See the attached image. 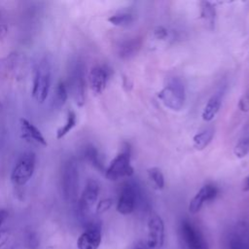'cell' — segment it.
Here are the masks:
<instances>
[{
    "label": "cell",
    "mask_w": 249,
    "mask_h": 249,
    "mask_svg": "<svg viewBox=\"0 0 249 249\" xmlns=\"http://www.w3.org/2000/svg\"><path fill=\"white\" fill-rule=\"evenodd\" d=\"M238 108L243 111V112H247L249 111V89H247V91L241 96V98L239 99L238 102Z\"/></svg>",
    "instance_id": "cell-28"
},
{
    "label": "cell",
    "mask_w": 249,
    "mask_h": 249,
    "mask_svg": "<svg viewBox=\"0 0 249 249\" xmlns=\"http://www.w3.org/2000/svg\"><path fill=\"white\" fill-rule=\"evenodd\" d=\"M102 240L101 228L97 223H90L77 239L78 249H98Z\"/></svg>",
    "instance_id": "cell-10"
},
{
    "label": "cell",
    "mask_w": 249,
    "mask_h": 249,
    "mask_svg": "<svg viewBox=\"0 0 249 249\" xmlns=\"http://www.w3.org/2000/svg\"><path fill=\"white\" fill-rule=\"evenodd\" d=\"M113 204L112 198H103L96 205V214H102L109 210Z\"/></svg>",
    "instance_id": "cell-27"
},
{
    "label": "cell",
    "mask_w": 249,
    "mask_h": 249,
    "mask_svg": "<svg viewBox=\"0 0 249 249\" xmlns=\"http://www.w3.org/2000/svg\"><path fill=\"white\" fill-rule=\"evenodd\" d=\"M135 20V16L131 12H120L112 15L108 18V21L116 26L126 27L133 23Z\"/></svg>",
    "instance_id": "cell-22"
},
{
    "label": "cell",
    "mask_w": 249,
    "mask_h": 249,
    "mask_svg": "<svg viewBox=\"0 0 249 249\" xmlns=\"http://www.w3.org/2000/svg\"><path fill=\"white\" fill-rule=\"evenodd\" d=\"M52 83V70L48 58H42L34 69L32 81V97L38 103H44L46 100Z\"/></svg>",
    "instance_id": "cell-1"
},
{
    "label": "cell",
    "mask_w": 249,
    "mask_h": 249,
    "mask_svg": "<svg viewBox=\"0 0 249 249\" xmlns=\"http://www.w3.org/2000/svg\"><path fill=\"white\" fill-rule=\"evenodd\" d=\"M149 179L153 182L154 186L158 190H161L164 187V177L161 170L159 167H150L147 169Z\"/></svg>",
    "instance_id": "cell-24"
},
{
    "label": "cell",
    "mask_w": 249,
    "mask_h": 249,
    "mask_svg": "<svg viewBox=\"0 0 249 249\" xmlns=\"http://www.w3.org/2000/svg\"><path fill=\"white\" fill-rule=\"evenodd\" d=\"M99 194V185L94 179H89L80 198V208L82 211H88L96 202Z\"/></svg>",
    "instance_id": "cell-14"
},
{
    "label": "cell",
    "mask_w": 249,
    "mask_h": 249,
    "mask_svg": "<svg viewBox=\"0 0 249 249\" xmlns=\"http://www.w3.org/2000/svg\"><path fill=\"white\" fill-rule=\"evenodd\" d=\"M8 217V212L5 209H0V227Z\"/></svg>",
    "instance_id": "cell-32"
},
{
    "label": "cell",
    "mask_w": 249,
    "mask_h": 249,
    "mask_svg": "<svg viewBox=\"0 0 249 249\" xmlns=\"http://www.w3.org/2000/svg\"><path fill=\"white\" fill-rule=\"evenodd\" d=\"M19 127H20L21 138L26 142L36 144V145H41V146L48 145L47 140L45 139L41 130L32 123H30L27 119L25 118L19 119Z\"/></svg>",
    "instance_id": "cell-12"
},
{
    "label": "cell",
    "mask_w": 249,
    "mask_h": 249,
    "mask_svg": "<svg viewBox=\"0 0 249 249\" xmlns=\"http://www.w3.org/2000/svg\"><path fill=\"white\" fill-rule=\"evenodd\" d=\"M152 36L156 41H160V42H166L172 39V36L169 33V31L163 26L155 27L152 31Z\"/></svg>",
    "instance_id": "cell-26"
},
{
    "label": "cell",
    "mask_w": 249,
    "mask_h": 249,
    "mask_svg": "<svg viewBox=\"0 0 249 249\" xmlns=\"http://www.w3.org/2000/svg\"><path fill=\"white\" fill-rule=\"evenodd\" d=\"M84 157L88 160V162L91 164L99 172H105L103 161L101 160L100 154L96 149V147L90 144L88 145L84 150Z\"/></svg>",
    "instance_id": "cell-19"
},
{
    "label": "cell",
    "mask_w": 249,
    "mask_h": 249,
    "mask_svg": "<svg viewBox=\"0 0 249 249\" xmlns=\"http://www.w3.org/2000/svg\"><path fill=\"white\" fill-rule=\"evenodd\" d=\"M180 232L188 249H208V243L203 233L192 222L188 220L182 221Z\"/></svg>",
    "instance_id": "cell-8"
},
{
    "label": "cell",
    "mask_w": 249,
    "mask_h": 249,
    "mask_svg": "<svg viewBox=\"0 0 249 249\" xmlns=\"http://www.w3.org/2000/svg\"><path fill=\"white\" fill-rule=\"evenodd\" d=\"M159 99L170 110L180 111L186 100L185 88L181 80L172 78L158 93Z\"/></svg>",
    "instance_id": "cell-2"
},
{
    "label": "cell",
    "mask_w": 249,
    "mask_h": 249,
    "mask_svg": "<svg viewBox=\"0 0 249 249\" xmlns=\"http://www.w3.org/2000/svg\"><path fill=\"white\" fill-rule=\"evenodd\" d=\"M223 92H224V89L219 90L209 98V100L207 101L206 105L204 106L202 114H201L203 121L210 122L217 115V113L219 112L221 105H222Z\"/></svg>",
    "instance_id": "cell-15"
},
{
    "label": "cell",
    "mask_w": 249,
    "mask_h": 249,
    "mask_svg": "<svg viewBox=\"0 0 249 249\" xmlns=\"http://www.w3.org/2000/svg\"><path fill=\"white\" fill-rule=\"evenodd\" d=\"M200 18L202 19L205 27L209 30H213L216 20V9L215 6L209 1H200Z\"/></svg>",
    "instance_id": "cell-17"
},
{
    "label": "cell",
    "mask_w": 249,
    "mask_h": 249,
    "mask_svg": "<svg viewBox=\"0 0 249 249\" xmlns=\"http://www.w3.org/2000/svg\"><path fill=\"white\" fill-rule=\"evenodd\" d=\"M77 124V116L74 111H68L65 124L57 128L56 130V139H62L65 135H67L76 125Z\"/></svg>",
    "instance_id": "cell-23"
},
{
    "label": "cell",
    "mask_w": 249,
    "mask_h": 249,
    "mask_svg": "<svg viewBox=\"0 0 249 249\" xmlns=\"http://www.w3.org/2000/svg\"><path fill=\"white\" fill-rule=\"evenodd\" d=\"M134 172L130 164V148L124 143L122 151L113 159L109 166L105 169V176L110 181H116L124 177H131Z\"/></svg>",
    "instance_id": "cell-3"
},
{
    "label": "cell",
    "mask_w": 249,
    "mask_h": 249,
    "mask_svg": "<svg viewBox=\"0 0 249 249\" xmlns=\"http://www.w3.org/2000/svg\"><path fill=\"white\" fill-rule=\"evenodd\" d=\"M213 136H214V128L213 127H207V128L201 130L200 132L196 133L193 137L194 147L198 151L203 150L211 142V140L213 139Z\"/></svg>",
    "instance_id": "cell-21"
},
{
    "label": "cell",
    "mask_w": 249,
    "mask_h": 249,
    "mask_svg": "<svg viewBox=\"0 0 249 249\" xmlns=\"http://www.w3.org/2000/svg\"><path fill=\"white\" fill-rule=\"evenodd\" d=\"M36 164V156L33 152H24L18 159L12 173L11 181L15 186L25 185L32 177Z\"/></svg>",
    "instance_id": "cell-4"
},
{
    "label": "cell",
    "mask_w": 249,
    "mask_h": 249,
    "mask_svg": "<svg viewBox=\"0 0 249 249\" xmlns=\"http://www.w3.org/2000/svg\"><path fill=\"white\" fill-rule=\"evenodd\" d=\"M242 190H243L244 192H249V177H247V178L245 179Z\"/></svg>",
    "instance_id": "cell-33"
},
{
    "label": "cell",
    "mask_w": 249,
    "mask_h": 249,
    "mask_svg": "<svg viewBox=\"0 0 249 249\" xmlns=\"http://www.w3.org/2000/svg\"><path fill=\"white\" fill-rule=\"evenodd\" d=\"M10 237V231L7 229L0 230V248L5 245Z\"/></svg>",
    "instance_id": "cell-29"
},
{
    "label": "cell",
    "mask_w": 249,
    "mask_h": 249,
    "mask_svg": "<svg viewBox=\"0 0 249 249\" xmlns=\"http://www.w3.org/2000/svg\"><path fill=\"white\" fill-rule=\"evenodd\" d=\"M6 249H13V248H6Z\"/></svg>",
    "instance_id": "cell-34"
},
{
    "label": "cell",
    "mask_w": 249,
    "mask_h": 249,
    "mask_svg": "<svg viewBox=\"0 0 249 249\" xmlns=\"http://www.w3.org/2000/svg\"><path fill=\"white\" fill-rule=\"evenodd\" d=\"M233 153L236 158L242 159L249 153V137H243L240 139L233 148Z\"/></svg>",
    "instance_id": "cell-25"
},
{
    "label": "cell",
    "mask_w": 249,
    "mask_h": 249,
    "mask_svg": "<svg viewBox=\"0 0 249 249\" xmlns=\"http://www.w3.org/2000/svg\"><path fill=\"white\" fill-rule=\"evenodd\" d=\"M7 33H8V26L5 23V20H4L3 17H2L1 11H0V40L5 38Z\"/></svg>",
    "instance_id": "cell-30"
},
{
    "label": "cell",
    "mask_w": 249,
    "mask_h": 249,
    "mask_svg": "<svg viewBox=\"0 0 249 249\" xmlns=\"http://www.w3.org/2000/svg\"><path fill=\"white\" fill-rule=\"evenodd\" d=\"M61 190L65 199L75 196L79 184V171L75 160L70 159L64 162L61 170Z\"/></svg>",
    "instance_id": "cell-6"
},
{
    "label": "cell",
    "mask_w": 249,
    "mask_h": 249,
    "mask_svg": "<svg viewBox=\"0 0 249 249\" xmlns=\"http://www.w3.org/2000/svg\"><path fill=\"white\" fill-rule=\"evenodd\" d=\"M218 194V190L214 185L207 184L200 188V190L195 195V196L190 200L189 212L192 214L197 213L207 201L213 200Z\"/></svg>",
    "instance_id": "cell-11"
},
{
    "label": "cell",
    "mask_w": 249,
    "mask_h": 249,
    "mask_svg": "<svg viewBox=\"0 0 249 249\" xmlns=\"http://www.w3.org/2000/svg\"><path fill=\"white\" fill-rule=\"evenodd\" d=\"M139 196L138 186L132 182L125 183L120 193L117 202V211L122 215H128L135 209Z\"/></svg>",
    "instance_id": "cell-9"
},
{
    "label": "cell",
    "mask_w": 249,
    "mask_h": 249,
    "mask_svg": "<svg viewBox=\"0 0 249 249\" xmlns=\"http://www.w3.org/2000/svg\"><path fill=\"white\" fill-rule=\"evenodd\" d=\"M20 58L18 54H11L5 58L0 59V77H7L15 75L19 67Z\"/></svg>",
    "instance_id": "cell-18"
},
{
    "label": "cell",
    "mask_w": 249,
    "mask_h": 249,
    "mask_svg": "<svg viewBox=\"0 0 249 249\" xmlns=\"http://www.w3.org/2000/svg\"><path fill=\"white\" fill-rule=\"evenodd\" d=\"M125 249H150V248L147 246L145 241L138 240V241H135V242L131 243L130 245H128Z\"/></svg>",
    "instance_id": "cell-31"
},
{
    "label": "cell",
    "mask_w": 249,
    "mask_h": 249,
    "mask_svg": "<svg viewBox=\"0 0 249 249\" xmlns=\"http://www.w3.org/2000/svg\"><path fill=\"white\" fill-rule=\"evenodd\" d=\"M141 49V40L137 38L123 41L118 47V55L122 59H129L133 57Z\"/></svg>",
    "instance_id": "cell-16"
},
{
    "label": "cell",
    "mask_w": 249,
    "mask_h": 249,
    "mask_svg": "<svg viewBox=\"0 0 249 249\" xmlns=\"http://www.w3.org/2000/svg\"><path fill=\"white\" fill-rule=\"evenodd\" d=\"M66 86L75 103L82 107L86 101V82L84 67L81 63H76L72 67Z\"/></svg>",
    "instance_id": "cell-5"
},
{
    "label": "cell",
    "mask_w": 249,
    "mask_h": 249,
    "mask_svg": "<svg viewBox=\"0 0 249 249\" xmlns=\"http://www.w3.org/2000/svg\"><path fill=\"white\" fill-rule=\"evenodd\" d=\"M108 70L101 65H96L92 67L89 73V84L90 89L95 94H100L106 88L108 81Z\"/></svg>",
    "instance_id": "cell-13"
},
{
    "label": "cell",
    "mask_w": 249,
    "mask_h": 249,
    "mask_svg": "<svg viewBox=\"0 0 249 249\" xmlns=\"http://www.w3.org/2000/svg\"><path fill=\"white\" fill-rule=\"evenodd\" d=\"M164 239V223L161 217L157 213H151L147 220V246L150 249H159L162 247Z\"/></svg>",
    "instance_id": "cell-7"
},
{
    "label": "cell",
    "mask_w": 249,
    "mask_h": 249,
    "mask_svg": "<svg viewBox=\"0 0 249 249\" xmlns=\"http://www.w3.org/2000/svg\"><path fill=\"white\" fill-rule=\"evenodd\" d=\"M67 98H68V89H67L66 83L60 81L57 83L53 91V96L52 101L53 108L59 110L64 106Z\"/></svg>",
    "instance_id": "cell-20"
}]
</instances>
